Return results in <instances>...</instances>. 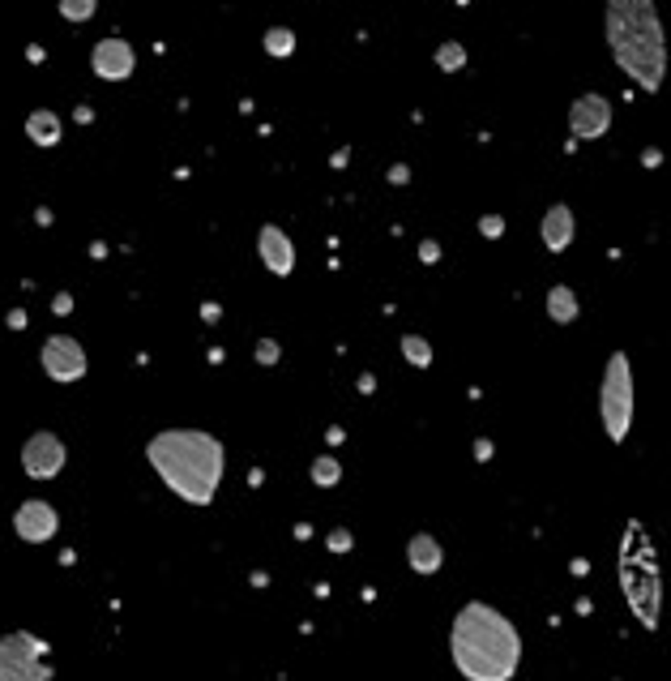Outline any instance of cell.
Masks as SVG:
<instances>
[{
  "instance_id": "obj_1",
  "label": "cell",
  "mask_w": 671,
  "mask_h": 681,
  "mask_svg": "<svg viewBox=\"0 0 671 681\" xmlns=\"http://www.w3.org/2000/svg\"><path fill=\"white\" fill-rule=\"evenodd\" d=\"M449 652L466 681H513L522 665V635L501 609L471 600L453 617Z\"/></svg>"
},
{
  "instance_id": "obj_2",
  "label": "cell",
  "mask_w": 671,
  "mask_h": 681,
  "mask_svg": "<svg viewBox=\"0 0 671 681\" xmlns=\"http://www.w3.org/2000/svg\"><path fill=\"white\" fill-rule=\"evenodd\" d=\"M150 468L171 493L188 501V506H210L227 471L223 441L201 433V428H163L154 433L146 446Z\"/></svg>"
},
{
  "instance_id": "obj_3",
  "label": "cell",
  "mask_w": 671,
  "mask_h": 681,
  "mask_svg": "<svg viewBox=\"0 0 671 681\" xmlns=\"http://www.w3.org/2000/svg\"><path fill=\"white\" fill-rule=\"evenodd\" d=\"M603 39L629 82L655 95L667 77V39L655 0H607L603 5Z\"/></svg>"
},
{
  "instance_id": "obj_4",
  "label": "cell",
  "mask_w": 671,
  "mask_h": 681,
  "mask_svg": "<svg viewBox=\"0 0 671 681\" xmlns=\"http://www.w3.org/2000/svg\"><path fill=\"white\" fill-rule=\"evenodd\" d=\"M620 587H625L629 609L642 617L646 630H655L663 583H658V562H655V549H650L642 523H629V536H625V549H620Z\"/></svg>"
},
{
  "instance_id": "obj_5",
  "label": "cell",
  "mask_w": 671,
  "mask_h": 681,
  "mask_svg": "<svg viewBox=\"0 0 671 681\" xmlns=\"http://www.w3.org/2000/svg\"><path fill=\"white\" fill-rule=\"evenodd\" d=\"M599 416H603V428L607 438L620 446L629 438V425H633V365L625 352H612L607 356V369H603V386H599Z\"/></svg>"
},
{
  "instance_id": "obj_6",
  "label": "cell",
  "mask_w": 671,
  "mask_h": 681,
  "mask_svg": "<svg viewBox=\"0 0 671 681\" xmlns=\"http://www.w3.org/2000/svg\"><path fill=\"white\" fill-rule=\"evenodd\" d=\"M0 681H52V668L43 665V647L35 635L17 630L0 639Z\"/></svg>"
},
{
  "instance_id": "obj_7",
  "label": "cell",
  "mask_w": 671,
  "mask_h": 681,
  "mask_svg": "<svg viewBox=\"0 0 671 681\" xmlns=\"http://www.w3.org/2000/svg\"><path fill=\"white\" fill-rule=\"evenodd\" d=\"M39 365L52 382H77V377L86 373V352L73 335H52V339L43 343Z\"/></svg>"
},
{
  "instance_id": "obj_8",
  "label": "cell",
  "mask_w": 671,
  "mask_h": 681,
  "mask_svg": "<svg viewBox=\"0 0 671 681\" xmlns=\"http://www.w3.org/2000/svg\"><path fill=\"white\" fill-rule=\"evenodd\" d=\"M22 468H26V476H35V480L60 476V468H65V441H60L56 433H47V428L30 433L26 446H22Z\"/></svg>"
},
{
  "instance_id": "obj_9",
  "label": "cell",
  "mask_w": 671,
  "mask_h": 681,
  "mask_svg": "<svg viewBox=\"0 0 671 681\" xmlns=\"http://www.w3.org/2000/svg\"><path fill=\"white\" fill-rule=\"evenodd\" d=\"M14 531L26 540V544H43V540H52L60 531V514L52 511V501L30 497V501H22V506H17Z\"/></svg>"
},
{
  "instance_id": "obj_10",
  "label": "cell",
  "mask_w": 671,
  "mask_h": 681,
  "mask_svg": "<svg viewBox=\"0 0 671 681\" xmlns=\"http://www.w3.org/2000/svg\"><path fill=\"white\" fill-rule=\"evenodd\" d=\"M569 129H574V138H582V142H595V138H603L607 129H612V103L603 99V95H582V99H574V108H569Z\"/></svg>"
},
{
  "instance_id": "obj_11",
  "label": "cell",
  "mask_w": 671,
  "mask_h": 681,
  "mask_svg": "<svg viewBox=\"0 0 671 681\" xmlns=\"http://www.w3.org/2000/svg\"><path fill=\"white\" fill-rule=\"evenodd\" d=\"M90 65H95V73L103 77V82H125L128 73L137 69V57H133V47H128L125 39H98L95 52H90Z\"/></svg>"
},
{
  "instance_id": "obj_12",
  "label": "cell",
  "mask_w": 671,
  "mask_h": 681,
  "mask_svg": "<svg viewBox=\"0 0 671 681\" xmlns=\"http://www.w3.org/2000/svg\"><path fill=\"white\" fill-rule=\"evenodd\" d=\"M257 253H261V262H266L269 274H291V270H295L291 236H287L282 227H274V223H266L261 232H257Z\"/></svg>"
},
{
  "instance_id": "obj_13",
  "label": "cell",
  "mask_w": 671,
  "mask_h": 681,
  "mask_svg": "<svg viewBox=\"0 0 671 681\" xmlns=\"http://www.w3.org/2000/svg\"><path fill=\"white\" fill-rule=\"evenodd\" d=\"M539 236H544V244L552 249V253H564V249L574 244V236H577V219H574V211H569L564 201L547 206L544 223H539Z\"/></svg>"
},
{
  "instance_id": "obj_14",
  "label": "cell",
  "mask_w": 671,
  "mask_h": 681,
  "mask_svg": "<svg viewBox=\"0 0 671 681\" xmlns=\"http://www.w3.org/2000/svg\"><path fill=\"white\" fill-rule=\"evenodd\" d=\"M406 562H411L415 574H436V570L445 566V549H441L436 536L420 531V536H411V544H406Z\"/></svg>"
},
{
  "instance_id": "obj_15",
  "label": "cell",
  "mask_w": 671,
  "mask_h": 681,
  "mask_svg": "<svg viewBox=\"0 0 671 681\" xmlns=\"http://www.w3.org/2000/svg\"><path fill=\"white\" fill-rule=\"evenodd\" d=\"M547 317H552L556 326H569V322H577V296H574V287L556 284L552 292H547Z\"/></svg>"
},
{
  "instance_id": "obj_16",
  "label": "cell",
  "mask_w": 671,
  "mask_h": 681,
  "mask_svg": "<svg viewBox=\"0 0 671 681\" xmlns=\"http://www.w3.org/2000/svg\"><path fill=\"white\" fill-rule=\"evenodd\" d=\"M26 133H30V142L35 146H56L60 142V116L56 112H30Z\"/></svg>"
},
{
  "instance_id": "obj_17",
  "label": "cell",
  "mask_w": 671,
  "mask_h": 681,
  "mask_svg": "<svg viewBox=\"0 0 671 681\" xmlns=\"http://www.w3.org/2000/svg\"><path fill=\"white\" fill-rule=\"evenodd\" d=\"M402 356L415 369H428L432 365V343L423 339V335H402Z\"/></svg>"
},
{
  "instance_id": "obj_18",
  "label": "cell",
  "mask_w": 671,
  "mask_h": 681,
  "mask_svg": "<svg viewBox=\"0 0 671 681\" xmlns=\"http://www.w3.org/2000/svg\"><path fill=\"white\" fill-rule=\"evenodd\" d=\"M462 65H466V47H462L458 39H449L436 47V69H445V73H458Z\"/></svg>"
},
{
  "instance_id": "obj_19",
  "label": "cell",
  "mask_w": 671,
  "mask_h": 681,
  "mask_svg": "<svg viewBox=\"0 0 671 681\" xmlns=\"http://www.w3.org/2000/svg\"><path fill=\"white\" fill-rule=\"evenodd\" d=\"M266 52H269V57H291V52H295V35H291V30H287V26H274V30H266Z\"/></svg>"
},
{
  "instance_id": "obj_20",
  "label": "cell",
  "mask_w": 671,
  "mask_h": 681,
  "mask_svg": "<svg viewBox=\"0 0 671 681\" xmlns=\"http://www.w3.org/2000/svg\"><path fill=\"white\" fill-rule=\"evenodd\" d=\"M312 480L321 484V489H330V484L342 480V468H338V459H334V454H321V459L312 463Z\"/></svg>"
},
{
  "instance_id": "obj_21",
  "label": "cell",
  "mask_w": 671,
  "mask_h": 681,
  "mask_svg": "<svg viewBox=\"0 0 671 681\" xmlns=\"http://www.w3.org/2000/svg\"><path fill=\"white\" fill-rule=\"evenodd\" d=\"M98 9V0H60V14L65 22H90Z\"/></svg>"
},
{
  "instance_id": "obj_22",
  "label": "cell",
  "mask_w": 671,
  "mask_h": 681,
  "mask_svg": "<svg viewBox=\"0 0 671 681\" xmlns=\"http://www.w3.org/2000/svg\"><path fill=\"white\" fill-rule=\"evenodd\" d=\"M479 232H483L488 241H496V236L504 232V219H501V214H483V219H479Z\"/></svg>"
},
{
  "instance_id": "obj_23",
  "label": "cell",
  "mask_w": 671,
  "mask_h": 681,
  "mask_svg": "<svg viewBox=\"0 0 671 681\" xmlns=\"http://www.w3.org/2000/svg\"><path fill=\"white\" fill-rule=\"evenodd\" d=\"M257 360H261V365H274V360H279V343L261 339V343H257Z\"/></svg>"
},
{
  "instance_id": "obj_24",
  "label": "cell",
  "mask_w": 671,
  "mask_h": 681,
  "mask_svg": "<svg viewBox=\"0 0 671 681\" xmlns=\"http://www.w3.org/2000/svg\"><path fill=\"white\" fill-rule=\"evenodd\" d=\"M330 549H334V553H347V549H351V531H342V527L330 531Z\"/></svg>"
},
{
  "instance_id": "obj_25",
  "label": "cell",
  "mask_w": 671,
  "mask_h": 681,
  "mask_svg": "<svg viewBox=\"0 0 671 681\" xmlns=\"http://www.w3.org/2000/svg\"><path fill=\"white\" fill-rule=\"evenodd\" d=\"M420 257L428 262V266H432V262H441V244H436V241H423V244H420Z\"/></svg>"
},
{
  "instance_id": "obj_26",
  "label": "cell",
  "mask_w": 671,
  "mask_h": 681,
  "mask_svg": "<svg viewBox=\"0 0 671 681\" xmlns=\"http://www.w3.org/2000/svg\"><path fill=\"white\" fill-rule=\"evenodd\" d=\"M390 181H393V185H406V181H411V171H406V168H393V171H390Z\"/></svg>"
}]
</instances>
